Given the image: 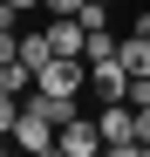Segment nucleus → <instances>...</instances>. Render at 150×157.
I'll return each mask as SVG.
<instances>
[{
  "mask_svg": "<svg viewBox=\"0 0 150 157\" xmlns=\"http://www.w3.org/2000/svg\"><path fill=\"white\" fill-rule=\"evenodd\" d=\"M7 137H14V150H21V157H48V150H55V123H48L28 96H21V116H14Z\"/></svg>",
  "mask_w": 150,
  "mask_h": 157,
  "instance_id": "obj_2",
  "label": "nucleus"
},
{
  "mask_svg": "<svg viewBox=\"0 0 150 157\" xmlns=\"http://www.w3.org/2000/svg\"><path fill=\"white\" fill-rule=\"evenodd\" d=\"M137 144H150V102L137 109Z\"/></svg>",
  "mask_w": 150,
  "mask_h": 157,
  "instance_id": "obj_13",
  "label": "nucleus"
},
{
  "mask_svg": "<svg viewBox=\"0 0 150 157\" xmlns=\"http://www.w3.org/2000/svg\"><path fill=\"white\" fill-rule=\"evenodd\" d=\"M34 89H41V96H82V89H89V62H82V55H48V62L34 68Z\"/></svg>",
  "mask_w": 150,
  "mask_h": 157,
  "instance_id": "obj_1",
  "label": "nucleus"
},
{
  "mask_svg": "<svg viewBox=\"0 0 150 157\" xmlns=\"http://www.w3.org/2000/svg\"><path fill=\"white\" fill-rule=\"evenodd\" d=\"M96 130H103V150L109 144H137V109H130V102H103Z\"/></svg>",
  "mask_w": 150,
  "mask_h": 157,
  "instance_id": "obj_3",
  "label": "nucleus"
},
{
  "mask_svg": "<svg viewBox=\"0 0 150 157\" xmlns=\"http://www.w3.org/2000/svg\"><path fill=\"white\" fill-rule=\"evenodd\" d=\"M116 62L130 68V75H150V34H130V41H116Z\"/></svg>",
  "mask_w": 150,
  "mask_h": 157,
  "instance_id": "obj_7",
  "label": "nucleus"
},
{
  "mask_svg": "<svg viewBox=\"0 0 150 157\" xmlns=\"http://www.w3.org/2000/svg\"><path fill=\"white\" fill-rule=\"evenodd\" d=\"M103 157H109V150H103Z\"/></svg>",
  "mask_w": 150,
  "mask_h": 157,
  "instance_id": "obj_18",
  "label": "nucleus"
},
{
  "mask_svg": "<svg viewBox=\"0 0 150 157\" xmlns=\"http://www.w3.org/2000/svg\"><path fill=\"white\" fill-rule=\"evenodd\" d=\"M14 116H21V96H0V137L14 130Z\"/></svg>",
  "mask_w": 150,
  "mask_h": 157,
  "instance_id": "obj_10",
  "label": "nucleus"
},
{
  "mask_svg": "<svg viewBox=\"0 0 150 157\" xmlns=\"http://www.w3.org/2000/svg\"><path fill=\"white\" fill-rule=\"evenodd\" d=\"M7 7H14V14H41V0H7Z\"/></svg>",
  "mask_w": 150,
  "mask_h": 157,
  "instance_id": "obj_14",
  "label": "nucleus"
},
{
  "mask_svg": "<svg viewBox=\"0 0 150 157\" xmlns=\"http://www.w3.org/2000/svg\"><path fill=\"white\" fill-rule=\"evenodd\" d=\"M48 157H68V150H62V144H55V150H48Z\"/></svg>",
  "mask_w": 150,
  "mask_h": 157,
  "instance_id": "obj_15",
  "label": "nucleus"
},
{
  "mask_svg": "<svg viewBox=\"0 0 150 157\" xmlns=\"http://www.w3.org/2000/svg\"><path fill=\"white\" fill-rule=\"evenodd\" d=\"M82 62H89V68H96V62H116V34H109V28H89V34H82Z\"/></svg>",
  "mask_w": 150,
  "mask_h": 157,
  "instance_id": "obj_8",
  "label": "nucleus"
},
{
  "mask_svg": "<svg viewBox=\"0 0 150 157\" xmlns=\"http://www.w3.org/2000/svg\"><path fill=\"white\" fill-rule=\"evenodd\" d=\"M0 62H21V34L14 28H0Z\"/></svg>",
  "mask_w": 150,
  "mask_h": 157,
  "instance_id": "obj_11",
  "label": "nucleus"
},
{
  "mask_svg": "<svg viewBox=\"0 0 150 157\" xmlns=\"http://www.w3.org/2000/svg\"><path fill=\"white\" fill-rule=\"evenodd\" d=\"M55 144H62L68 157H103V130L75 116V123H62V130H55Z\"/></svg>",
  "mask_w": 150,
  "mask_h": 157,
  "instance_id": "obj_5",
  "label": "nucleus"
},
{
  "mask_svg": "<svg viewBox=\"0 0 150 157\" xmlns=\"http://www.w3.org/2000/svg\"><path fill=\"white\" fill-rule=\"evenodd\" d=\"M89 82H96V102H130V68L123 62H96Z\"/></svg>",
  "mask_w": 150,
  "mask_h": 157,
  "instance_id": "obj_4",
  "label": "nucleus"
},
{
  "mask_svg": "<svg viewBox=\"0 0 150 157\" xmlns=\"http://www.w3.org/2000/svg\"><path fill=\"white\" fill-rule=\"evenodd\" d=\"M41 34H48V48H55V55H82V34H89V28H82L75 14H55Z\"/></svg>",
  "mask_w": 150,
  "mask_h": 157,
  "instance_id": "obj_6",
  "label": "nucleus"
},
{
  "mask_svg": "<svg viewBox=\"0 0 150 157\" xmlns=\"http://www.w3.org/2000/svg\"><path fill=\"white\" fill-rule=\"evenodd\" d=\"M96 7H116V0H96Z\"/></svg>",
  "mask_w": 150,
  "mask_h": 157,
  "instance_id": "obj_16",
  "label": "nucleus"
},
{
  "mask_svg": "<svg viewBox=\"0 0 150 157\" xmlns=\"http://www.w3.org/2000/svg\"><path fill=\"white\" fill-rule=\"evenodd\" d=\"M0 157H21V150H0Z\"/></svg>",
  "mask_w": 150,
  "mask_h": 157,
  "instance_id": "obj_17",
  "label": "nucleus"
},
{
  "mask_svg": "<svg viewBox=\"0 0 150 157\" xmlns=\"http://www.w3.org/2000/svg\"><path fill=\"white\" fill-rule=\"evenodd\" d=\"M48 55H55V48H48V34H21V62H28V68H41Z\"/></svg>",
  "mask_w": 150,
  "mask_h": 157,
  "instance_id": "obj_9",
  "label": "nucleus"
},
{
  "mask_svg": "<svg viewBox=\"0 0 150 157\" xmlns=\"http://www.w3.org/2000/svg\"><path fill=\"white\" fill-rule=\"evenodd\" d=\"M89 0H41V14H82Z\"/></svg>",
  "mask_w": 150,
  "mask_h": 157,
  "instance_id": "obj_12",
  "label": "nucleus"
}]
</instances>
